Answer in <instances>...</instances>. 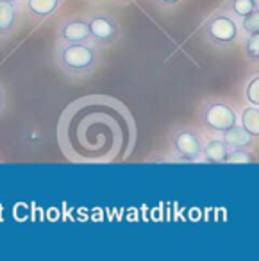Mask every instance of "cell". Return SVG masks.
Masks as SVG:
<instances>
[{
	"mask_svg": "<svg viewBox=\"0 0 259 261\" xmlns=\"http://www.w3.org/2000/svg\"><path fill=\"white\" fill-rule=\"evenodd\" d=\"M100 61L98 45L91 41L63 43L58 50V65L68 75H86Z\"/></svg>",
	"mask_w": 259,
	"mask_h": 261,
	"instance_id": "6da1fadb",
	"label": "cell"
},
{
	"mask_svg": "<svg viewBox=\"0 0 259 261\" xmlns=\"http://www.w3.org/2000/svg\"><path fill=\"white\" fill-rule=\"evenodd\" d=\"M204 36L208 43L218 48L232 47L240 41L241 29L238 20L227 11L211 15L204 23Z\"/></svg>",
	"mask_w": 259,
	"mask_h": 261,
	"instance_id": "7a4b0ae2",
	"label": "cell"
},
{
	"mask_svg": "<svg viewBox=\"0 0 259 261\" xmlns=\"http://www.w3.org/2000/svg\"><path fill=\"white\" fill-rule=\"evenodd\" d=\"M200 123L211 135H222L227 129L238 123V113L229 102L225 100H209L204 102L198 113Z\"/></svg>",
	"mask_w": 259,
	"mask_h": 261,
	"instance_id": "3957f363",
	"label": "cell"
},
{
	"mask_svg": "<svg viewBox=\"0 0 259 261\" xmlns=\"http://www.w3.org/2000/svg\"><path fill=\"white\" fill-rule=\"evenodd\" d=\"M170 147L177 161L184 163H197L202 161V140L200 133H197L191 127H177L173 129L172 138H170Z\"/></svg>",
	"mask_w": 259,
	"mask_h": 261,
	"instance_id": "277c9868",
	"label": "cell"
},
{
	"mask_svg": "<svg viewBox=\"0 0 259 261\" xmlns=\"http://www.w3.org/2000/svg\"><path fill=\"white\" fill-rule=\"evenodd\" d=\"M88 29H90V41L98 47H109L120 36V25L111 15L97 13L88 16Z\"/></svg>",
	"mask_w": 259,
	"mask_h": 261,
	"instance_id": "5b68a950",
	"label": "cell"
},
{
	"mask_svg": "<svg viewBox=\"0 0 259 261\" xmlns=\"http://www.w3.org/2000/svg\"><path fill=\"white\" fill-rule=\"evenodd\" d=\"M58 38L61 43H73V41H90V29L88 20L83 16H73L59 25Z\"/></svg>",
	"mask_w": 259,
	"mask_h": 261,
	"instance_id": "8992f818",
	"label": "cell"
},
{
	"mask_svg": "<svg viewBox=\"0 0 259 261\" xmlns=\"http://www.w3.org/2000/svg\"><path fill=\"white\" fill-rule=\"evenodd\" d=\"M20 22L18 4L11 0H0V36H11Z\"/></svg>",
	"mask_w": 259,
	"mask_h": 261,
	"instance_id": "52a82bcc",
	"label": "cell"
},
{
	"mask_svg": "<svg viewBox=\"0 0 259 261\" xmlns=\"http://www.w3.org/2000/svg\"><path fill=\"white\" fill-rule=\"evenodd\" d=\"M222 142L227 145V149H248L254 143V136H250L243 127H240L236 123L234 127L227 129L225 133H222Z\"/></svg>",
	"mask_w": 259,
	"mask_h": 261,
	"instance_id": "ba28073f",
	"label": "cell"
},
{
	"mask_svg": "<svg viewBox=\"0 0 259 261\" xmlns=\"http://www.w3.org/2000/svg\"><path fill=\"white\" fill-rule=\"evenodd\" d=\"M63 0H25V8L33 18L47 20L59 9Z\"/></svg>",
	"mask_w": 259,
	"mask_h": 261,
	"instance_id": "9c48e42d",
	"label": "cell"
},
{
	"mask_svg": "<svg viewBox=\"0 0 259 261\" xmlns=\"http://www.w3.org/2000/svg\"><path fill=\"white\" fill-rule=\"evenodd\" d=\"M227 150L229 149L222 142V138H209L208 142H204V147H202V160L205 163H223Z\"/></svg>",
	"mask_w": 259,
	"mask_h": 261,
	"instance_id": "30bf717a",
	"label": "cell"
},
{
	"mask_svg": "<svg viewBox=\"0 0 259 261\" xmlns=\"http://www.w3.org/2000/svg\"><path fill=\"white\" fill-rule=\"evenodd\" d=\"M238 125L243 127L248 135L257 138L259 136V106H247L238 116Z\"/></svg>",
	"mask_w": 259,
	"mask_h": 261,
	"instance_id": "8fae6325",
	"label": "cell"
},
{
	"mask_svg": "<svg viewBox=\"0 0 259 261\" xmlns=\"http://www.w3.org/2000/svg\"><path fill=\"white\" fill-rule=\"evenodd\" d=\"M223 11H227L236 20H240V18H243L245 15H248V13L259 11V8H255V6L252 4V0H225Z\"/></svg>",
	"mask_w": 259,
	"mask_h": 261,
	"instance_id": "7c38bea8",
	"label": "cell"
},
{
	"mask_svg": "<svg viewBox=\"0 0 259 261\" xmlns=\"http://www.w3.org/2000/svg\"><path fill=\"white\" fill-rule=\"evenodd\" d=\"M223 163L227 165H247L254 163V154L248 149H229L223 158Z\"/></svg>",
	"mask_w": 259,
	"mask_h": 261,
	"instance_id": "4fadbf2b",
	"label": "cell"
},
{
	"mask_svg": "<svg viewBox=\"0 0 259 261\" xmlns=\"http://www.w3.org/2000/svg\"><path fill=\"white\" fill-rule=\"evenodd\" d=\"M243 54L250 63H257L259 59V33L247 34V40L243 43Z\"/></svg>",
	"mask_w": 259,
	"mask_h": 261,
	"instance_id": "5bb4252c",
	"label": "cell"
},
{
	"mask_svg": "<svg viewBox=\"0 0 259 261\" xmlns=\"http://www.w3.org/2000/svg\"><path fill=\"white\" fill-rule=\"evenodd\" d=\"M240 29L241 34H254L259 33V11H252L240 18Z\"/></svg>",
	"mask_w": 259,
	"mask_h": 261,
	"instance_id": "9a60e30c",
	"label": "cell"
},
{
	"mask_svg": "<svg viewBox=\"0 0 259 261\" xmlns=\"http://www.w3.org/2000/svg\"><path fill=\"white\" fill-rule=\"evenodd\" d=\"M245 98L250 106H259V77L254 75L245 88Z\"/></svg>",
	"mask_w": 259,
	"mask_h": 261,
	"instance_id": "2e32d148",
	"label": "cell"
},
{
	"mask_svg": "<svg viewBox=\"0 0 259 261\" xmlns=\"http://www.w3.org/2000/svg\"><path fill=\"white\" fill-rule=\"evenodd\" d=\"M152 2H154V6L159 9H172L180 4V0H152Z\"/></svg>",
	"mask_w": 259,
	"mask_h": 261,
	"instance_id": "e0dca14e",
	"label": "cell"
},
{
	"mask_svg": "<svg viewBox=\"0 0 259 261\" xmlns=\"http://www.w3.org/2000/svg\"><path fill=\"white\" fill-rule=\"evenodd\" d=\"M4 104H6V95H4V90L0 86V111L4 109Z\"/></svg>",
	"mask_w": 259,
	"mask_h": 261,
	"instance_id": "ac0fdd59",
	"label": "cell"
},
{
	"mask_svg": "<svg viewBox=\"0 0 259 261\" xmlns=\"http://www.w3.org/2000/svg\"><path fill=\"white\" fill-rule=\"evenodd\" d=\"M252 4H254L255 8H259V0H252Z\"/></svg>",
	"mask_w": 259,
	"mask_h": 261,
	"instance_id": "d6986e66",
	"label": "cell"
},
{
	"mask_svg": "<svg viewBox=\"0 0 259 261\" xmlns=\"http://www.w3.org/2000/svg\"><path fill=\"white\" fill-rule=\"evenodd\" d=\"M11 2H15V4H20V2H23V0H11Z\"/></svg>",
	"mask_w": 259,
	"mask_h": 261,
	"instance_id": "ffe728a7",
	"label": "cell"
},
{
	"mask_svg": "<svg viewBox=\"0 0 259 261\" xmlns=\"http://www.w3.org/2000/svg\"><path fill=\"white\" fill-rule=\"evenodd\" d=\"M118 2H122V4H127V2H131V0H118Z\"/></svg>",
	"mask_w": 259,
	"mask_h": 261,
	"instance_id": "44dd1931",
	"label": "cell"
}]
</instances>
